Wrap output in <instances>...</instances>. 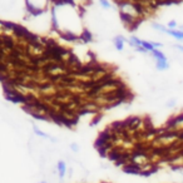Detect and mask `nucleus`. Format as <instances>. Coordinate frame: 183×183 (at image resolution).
<instances>
[{
    "label": "nucleus",
    "mask_w": 183,
    "mask_h": 183,
    "mask_svg": "<svg viewBox=\"0 0 183 183\" xmlns=\"http://www.w3.org/2000/svg\"><path fill=\"white\" fill-rule=\"evenodd\" d=\"M177 48H178V49H179V50H182V51H183V46H180V45H178V46H177Z\"/></svg>",
    "instance_id": "1a4fd4ad"
},
{
    "label": "nucleus",
    "mask_w": 183,
    "mask_h": 183,
    "mask_svg": "<svg viewBox=\"0 0 183 183\" xmlns=\"http://www.w3.org/2000/svg\"><path fill=\"white\" fill-rule=\"evenodd\" d=\"M124 41H125V39H124L123 36H117V38L114 39L115 48H117L118 50H122V49H123V45H124Z\"/></svg>",
    "instance_id": "f257e3e1"
},
{
    "label": "nucleus",
    "mask_w": 183,
    "mask_h": 183,
    "mask_svg": "<svg viewBox=\"0 0 183 183\" xmlns=\"http://www.w3.org/2000/svg\"><path fill=\"white\" fill-rule=\"evenodd\" d=\"M34 132H35V133H36L38 135H40V137H43V138H46V139H51V140H54V139H53L51 137H49V135H46V134H45L44 132H41V130H39V129H38L36 127H34Z\"/></svg>",
    "instance_id": "39448f33"
},
{
    "label": "nucleus",
    "mask_w": 183,
    "mask_h": 183,
    "mask_svg": "<svg viewBox=\"0 0 183 183\" xmlns=\"http://www.w3.org/2000/svg\"><path fill=\"white\" fill-rule=\"evenodd\" d=\"M168 26H169V28H174V26H177V23H175V21H169V23H168Z\"/></svg>",
    "instance_id": "0eeeda50"
},
{
    "label": "nucleus",
    "mask_w": 183,
    "mask_h": 183,
    "mask_svg": "<svg viewBox=\"0 0 183 183\" xmlns=\"http://www.w3.org/2000/svg\"><path fill=\"white\" fill-rule=\"evenodd\" d=\"M168 61L167 60H157V68L159 69V70H165V69H168Z\"/></svg>",
    "instance_id": "20e7f679"
},
{
    "label": "nucleus",
    "mask_w": 183,
    "mask_h": 183,
    "mask_svg": "<svg viewBox=\"0 0 183 183\" xmlns=\"http://www.w3.org/2000/svg\"><path fill=\"white\" fill-rule=\"evenodd\" d=\"M58 172H59V177L60 178H63L64 175H65V172H66V165H65V163L64 162H59L58 163Z\"/></svg>",
    "instance_id": "f03ea898"
},
{
    "label": "nucleus",
    "mask_w": 183,
    "mask_h": 183,
    "mask_svg": "<svg viewBox=\"0 0 183 183\" xmlns=\"http://www.w3.org/2000/svg\"><path fill=\"white\" fill-rule=\"evenodd\" d=\"M99 3H100V4H103V5H104V8H109V4H108V1H107V0H99Z\"/></svg>",
    "instance_id": "423d86ee"
},
{
    "label": "nucleus",
    "mask_w": 183,
    "mask_h": 183,
    "mask_svg": "<svg viewBox=\"0 0 183 183\" xmlns=\"http://www.w3.org/2000/svg\"><path fill=\"white\" fill-rule=\"evenodd\" d=\"M152 54H153V56L157 59V60H167V58H165V55L160 51V50H158V49H154V50H152Z\"/></svg>",
    "instance_id": "7ed1b4c3"
},
{
    "label": "nucleus",
    "mask_w": 183,
    "mask_h": 183,
    "mask_svg": "<svg viewBox=\"0 0 183 183\" xmlns=\"http://www.w3.org/2000/svg\"><path fill=\"white\" fill-rule=\"evenodd\" d=\"M71 148H73V149H74V150H76V149H78V147H76V145H75V144H73V145H71Z\"/></svg>",
    "instance_id": "6e6552de"
},
{
    "label": "nucleus",
    "mask_w": 183,
    "mask_h": 183,
    "mask_svg": "<svg viewBox=\"0 0 183 183\" xmlns=\"http://www.w3.org/2000/svg\"><path fill=\"white\" fill-rule=\"evenodd\" d=\"M43 183H45V182H43Z\"/></svg>",
    "instance_id": "9d476101"
}]
</instances>
